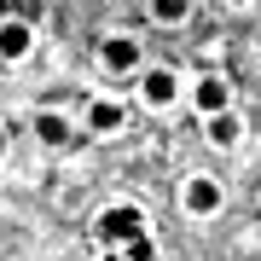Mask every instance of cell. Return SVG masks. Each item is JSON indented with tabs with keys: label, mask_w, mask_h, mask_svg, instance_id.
<instances>
[{
	"label": "cell",
	"mask_w": 261,
	"mask_h": 261,
	"mask_svg": "<svg viewBox=\"0 0 261 261\" xmlns=\"http://www.w3.org/2000/svg\"><path fill=\"white\" fill-rule=\"evenodd\" d=\"M105 261H122V255H105Z\"/></svg>",
	"instance_id": "obj_13"
},
{
	"label": "cell",
	"mask_w": 261,
	"mask_h": 261,
	"mask_svg": "<svg viewBox=\"0 0 261 261\" xmlns=\"http://www.w3.org/2000/svg\"><path fill=\"white\" fill-rule=\"evenodd\" d=\"M99 58H105V70H116V75H122V70H134V58H140V53H134V41H122V35H116V41H105V47H99Z\"/></svg>",
	"instance_id": "obj_4"
},
{
	"label": "cell",
	"mask_w": 261,
	"mask_h": 261,
	"mask_svg": "<svg viewBox=\"0 0 261 261\" xmlns=\"http://www.w3.org/2000/svg\"><path fill=\"white\" fill-rule=\"evenodd\" d=\"M151 18L157 23H180L186 18V0H151Z\"/></svg>",
	"instance_id": "obj_11"
},
{
	"label": "cell",
	"mask_w": 261,
	"mask_h": 261,
	"mask_svg": "<svg viewBox=\"0 0 261 261\" xmlns=\"http://www.w3.org/2000/svg\"><path fill=\"white\" fill-rule=\"evenodd\" d=\"M238 134H244V122H238V116L215 111V122H209V140H215V145H238Z\"/></svg>",
	"instance_id": "obj_6"
},
{
	"label": "cell",
	"mask_w": 261,
	"mask_h": 261,
	"mask_svg": "<svg viewBox=\"0 0 261 261\" xmlns=\"http://www.w3.org/2000/svg\"><path fill=\"white\" fill-rule=\"evenodd\" d=\"M140 93H145V105H168V99H174V75H168V70H151L145 82H140Z\"/></svg>",
	"instance_id": "obj_5"
},
{
	"label": "cell",
	"mask_w": 261,
	"mask_h": 261,
	"mask_svg": "<svg viewBox=\"0 0 261 261\" xmlns=\"http://www.w3.org/2000/svg\"><path fill=\"white\" fill-rule=\"evenodd\" d=\"M186 209L192 215H215L221 209V186H215V180H192L186 186Z\"/></svg>",
	"instance_id": "obj_3"
},
{
	"label": "cell",
	"mask_w": 261,
	"mask_h": 261,
	"mask_svg": "<svg viewBox=\"0 0 261 261\" xmlns=\"http://www.w3.org/2000/svg\"><path fill=\"white\" fill-rule=\"evenodd\" d=\"M0 151H6V134H0Z\"/></svg>",
	"instance_id": "obj_12"
},
{
	"label": "cell",
	"mask_w": 261,
	"mask_h": 261,
	"mask_svg": "<svg viewBox=\"0 0 261 261\" xmlns=\"http://www.w3.org/2000/svg\"><path fill=\"white\" fill-rule=\"evenodd\" d=\"M35 134H41V140H47V145H64V140H70L64 116H35Z\"/></svg>",
	"instance_id": "obj_9"
},
{
	"label": "cell",
	"mask_w": 261,
	"mask_h": 261,
	"mask_svg": "<svg viewBox=\"0 0 261 261\" xmlns=\"http://www.w3.org/2000/svg\"><path fill=\"white\" fill-rule=\"evenodd\" d=\"M140 232H145V215L128 209V203H116V209L99 215V244H128V238H140Z\"/></svg>",
	"instance_id": "obj_1"
},
{
	"label": "cell",
	"mask_w": 261,
	"mask_h": 261,
	"mask_svg": "<svg viewBox=\"0 0 261 261\" xmlns=\"http://www.w3.org/2000/svg\"><path fill=\"white\" fill-rule=\"evenodd\" d=\"M122 261H157V244H151L145 232H140V238H128V244H122Z\"/></svg>",
	"instance_id": "obj_10"
},
{
	"label": "cell",
	"mask_w": 261,
	"mask_h": 261,
	"mask_svg": "<svg viewBox=\"0 0 261 261\" xmlns=\"http://www.w3.org/2000/svg\"><path fill=\"white\" fill-rule=\"evenodd\" d=\"M87 122H93V134H116V128H122V105H105V99H99L93 111H87Z\"/></svg>",
	"instance_id": "obj_8"
},
{
	"label": "cell",
	"mask_w": 261,
	"mask_h": 261,
	"mask_svg": "<svg viewBox=\"0 0 261 261\" xmlns=\"http://www.w3.org/2000/svg\"><path fill=\"white\" fill-rule=\"evenodd\" d=\"M29 53V23L23 18H6L0 23V58H23Z\"/></svg>",
	"instance_id": "obj_2"
},
{
	"label": "cell",
	"mask_w": 261,
	"mask_h": 261,
	"mask_svg": "<svg viewBox=\"0 0 261 261\" xmlns=\"http://www.w3.org/2000/svg\"><path fill=\"white\" fill-rule=\"evenodd\" d=\"M197 105L215 116V111H226V82L221 75H209V82H197Z\"/></svg>",
	"instance_id": "obj_7"
}]
</instances>
